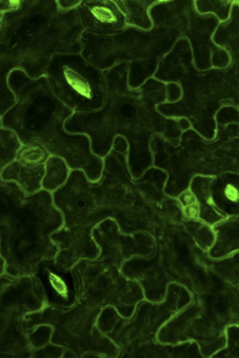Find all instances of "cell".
Masks as SVG:
<instances>
[{
  "label": "cell",
  "instance_id": "e575fe53",
  "mask_svg": "<svg viewBox=\"0 0 239 358\" xmlns=\"http://www.w3.org/2000/svg\"><path fill=\"white\" fill-rule=\"evenodd\" d=\"M167 97L166 103H174L178 101L181 97V90L178 85L174 83H167Z\"/></svg>",
  "mask_w": 239,
  "mask_h": 358
},
{
  "label": "cell",
  "instance_id": "3957f363",
  "mask_svg": "<svg viewBox=\"0 0 239 358\" xmlns=\"http://www.w3.org/2000/svg\"><path fill=\"white\" fill-rule=\"evenodd\" d=\"M84 32L77 9L63 11L57 0H20L0 22V115L15 104L10 74L22 71L31 79L46 76L58 54L82 52Z\"/></svg>",
  "mask_w": 239,
  "mask_h": 358
},
{
  "label": "cell",
  "instance_id": "4fadbf2b",
  "mask_svg": "<svg viewBox=\"0 0 239 358\" xmlns=\"http://www.w3.org/2000/svg\"><path fill=\"white\" fill-rule=\"evenodd\" d=\"M73 268L78 285V302L89 308L112 306L124 318L132 316L143 300L140 283L128 279L115 264L99 259H80Z\"/></svg>",
  "mask_w": 239,
  "mask_h": 358
},
{
  "label": "cell",
  "instance_id": "7402d4cb",
  "mask_svg": "<svg viewBox=\"0 0 239 358\" xmlns=\"http://www.w3.org/2000/svg\"><path fill=\"white\" fill-rule=\"evenodd\" d=\"M45 166L17 162L15 159L8 164L1 172V179L14 182L27 194H33L42 189V181Z\"/></svg>",
  "mask_w": 239,
  "mask_h": 358
},
{
  "label": "cell",
  "instance_id": "74e56055",
  "mask_svg": "<svg viewBox=\"0 0 239 358\" xmlns=\"http://www.w3.org/2000/svg\"><path fill=\"white\" fill-rule=\"evenodd\" d=\"M5 274V262L0 256V275Z\"/></svg>",
  "mask_w": 239,
  "mask_h": 358
},
{
  "label": "cell",
  "instance_id": "ba28073f",
  "mask_svg": "<svg viewBox=\"0 0 239 358\" xmlns=\"http://www.w3.org/2000/svg\"><path fill=\"white\" fill-rule=\"evenodd\" d=\"M215 121L217 134L212 140L189 128L182 133L176 146L161 136L151 141L153 166L167 175L164 187L167 196L178 197L189 189L195 176L239 173V109L225 106L218 110Z\"/></svg>",
  "mask_w": 239,
  "mask_h": 358
},
{
  "label": "cell",
  "instance_id": "e0dca14e",
  "mask_svg": "<svg viewBox=\"0 0 239 358\" xmlns=\"http://www.w3.org/2000/svg\"><path fill=\"white\" fill-rule=\"evenodd\" d=\"M219 23L215 15L199 14L195 9L194 0H191L187 13L184 38L191 48L195 68L199 71L225 69L231 64L229 54L212 41Z\"/></svg>",
  "mask_w": 239,
  "mask_h": 358
},
{
  "label": "cell",
  "instance_id": "6da1fadb",
  "mask_svg": "<svg viewBox=\"0 0 239 358\" xmlns=\"http://www.w3.org/2000/svg\"><path fill=\"white\" fill-rule=\"evenodd\" d=\"M127 153V143L117 136L112 150L103 158L104 166L97 181H89L82 170H71L66 184L52 193L53 204L63 215L64 224L51 239L59 248L55 262L66 269L80 259L99 257L92 233L106 219L115 220L122 234L145 231L153 238L186 220L178 199L164 193L166 172L152 166L135 179Z\"/></svg>",
  "mask_w": 239,
  "mask_h": 358
},
{
  "label": "cell",
  "instance_id": "8d00e7d4",
  "mask_svg": "<svg viewBox=\"0 0 239 358\" xmlns=\"http://www.w3.org/2000/svg\"><path fill=\"white\" fill-rule=\"evenodd\" d=\"M179 127L184 132L187 129L191 128V126H190L189 121L186 120V118H179Z\"/></svg>",
  "mask_w": 239,
  "mask_h": 358
},
{
  "label": "cell",
  "instance_id": "4dcf8cb0",
  "mask_svg": "<svg viewBox=\"0 0 239 358\" xmlns=\"http://www.w3.org/2000/svg\"><path fill=\"white\" fill-rule=\"evenodd\" d=\"M226 345L212 358L239 357V324H229L225 329Z\"/></svg>",
  "mask_w": 239,
  "mask_h": 358
},
{
  "label": "cell",
  "instance_id": "8fae6325",
  "mask_svg": "<svg viewBox=\"0 0 239 358\" xmlns=\"http://www.w3.org/2000/svg\"><path fill=\"white\" fill-rule=\"evenodd\" d=\"M239 324V287L219 280L159 329L157 339L164 344L196 342L203 357L212 358L226 345L225 329Z\"/></svg>",
  "mask_w": 239,
  "mask_h": 358
},
{
  "label": "cell",
  "instance_id": "7c38bea8",
  "mask_svg": "<svg viewBox=\"0 0 239 358\" xmlns=\"http://www.w3.org/2000/svg\"><path fill=\"white\" fill-rule=\"evenodd\" d=\"M101 311L81 302L65 309L45 306L27 314L22 324L25 331L41 324L50 326L53 329L50 343L65 349L63 358H117L120 349L97 328Z\"/></svg>",
  "mask_w": 239,
  "mask_h": 358
},
{
  "label": "cell",
  "instance_id": "d6a6232c",
  "mask_svg": "<svg viewBox=\"0 0 239 358\" xmlns=\"http://www.w3.org/2000/svg\"><path fill=\"white\" fill-rule=\"evenodd\" d=\"M27 331L28 339L33 349H38L50 343L53 329L48 324H41Z\"/></svg>",
  "mask_w": 239,
  "mask_h": 358
},
{
  "label": "cell",
  "instance_id": "d4e9b609",
  "mask_svg": "<svg viewBox=\"0 0 239 358\" xmlns=\"http://www.w3.org/2000/svg\"><path fill=\"white\" fill-rule=\"evenodd\" d=\"M159 0H115V3L125 15L127 27L149 30L152 27L149 10Z\"/></svg>",
  "mask_w": 239,
  "mask_h": 358
},
{
  "label": "cell",
  "instance_id": "277c9868",
  "mask_svg": "<svg viewBox=\"0 0 239 358\" xmlns=\"http://www.w3.org/2000/svg\"><path fill=\"white\" fill-rule=\"evenodd\" d=\"M8 85L15 104L2 115V125L12 130L20 143L40 144L50 156L63 159L71 170H82L89 181H97L104 162L92 153L86 135L66 130V121L74 113L54 95L46 77L31 79L15 69Z\"/></svg>",
  "mask_w": 239,
  "mask_h": 358
},
{
  "label": "cell",
  "instance_id": "83f0119b",
  "mask_svg": "<svg viewBox=\"0 0 239 358\" xmlns=\"http://www.w3.org/2000/svg\"><path fill=\"white\" fill-rule=\"evenodd\" d=\"M22 145L17 135L12 130L2 125L0 117V177L2 170L11 164L15 158V154Z\"/></svg>",
  "mask_w": 239,
  "mask_h": 358
},
{
  "label": "cell",
  "instance_id": "5bb4252c",
  "mask_svg": "<svg viewBox=\"0 0 239 358\" xmlns=\"http://www.w3.org/2000/svg\"><path fill=\"white\" fill-rule=\"evenodd\" d=\"M45 77L54 95L73 113L95 112L104 105V71L85 60L81 53L54 56Z\"/></svg>",
  "mask_w": 239,
  "mask_h": 358
},
{
  "label": "cell",
  "instance_id": "f1b7e54d",
  "mask_svg": "<svg viewBox=\"0 0 239 358\" xmlns=\"http://www.w3.org/2000/svg\"><path fill=\"white\" fill-rule=\"evenodd\" d=\"M184 227L200 249L205 252L209 251L215 242V233L212 226L208 225L201 220L186 219L184 221Z\"/></svg>",
  "mask_w": 239,
  "mask_h": 358
},
{
  "label": "cell",
  "instance_id": "9a60e30c",
  "mask_svg": "<svg viewBox=\"0 0 239 358\" xmlns=\"http://www.w3.org/2000/svg\"><path fill=\"white\" fill-rule=\"evenodd\" d=\"M43 306L45 301L32 275H0V357H32L34 349L22 322Z\"/></svg>",
  "mask_w": 239,
  "mask_h": 358
},
{
  "label": "cell",
  "instance_id": "ffe728a7",
  "mask_svg": "<svg viewBox=\"0 0 239 358\" xmlns=\"http://www.w3.org/2000/svg\"><path fill=\"white\" fill-rule=\"evenodd\" d=\"M239 173L225 172L212 177L210 202L223 218L239 215Z\"/></svg>",
  "mask_w": 239,
  "mask_h": 358
},
{
  "label": "cell",
  "instance_id": "2e32d148",
  "mask_svg": "<svg viewBox=\"0 0 239 358\" xmlns=\"http://www.w3.org/2000/svg\"><path fill=\"white\" fill-rule=\"evenodd\" d=\"M92 238L99 249V259L122 268L133 257H148L155 250L153 236L145 231L122 234L113 219L102 221L92 230Z\"/></svg>",
  "mask_w": 239,
  "mask_h": 358
},
{
  "label": "cell",
  "instance_id": "d590c367",
  "mask_svg": "<svg viewBox=\"0 0 239 358\" xmlns=\"http://www.w3.org/2000/svg\"><path fill=\"white\" fill-rule=\"evenodd\" d=\"M81 1L82 0H57V3L59 8L63 11H69V10L76 9Z\"/></svg>",
  "mask_w": 239,
  "mask_h": 358
},
{
  "label": "cell",
  "instance_id": "4316f807",
  "mask_svg": "<svg viewBox=\"0 0 239 358\" xmlns=\"http://www.w3.org/2000/svg\"><path fill=\"white\" fill-rule=\"evenodd\" d=\"M71 172V169L63 159L50 156L45 164L42 189L50 193L55 192L66 184Z\"/></svg>",
  "mask_w": 239,
  "mask_h": 358
},
{
  "label": "cell",
  "instance_id": "9c48e42d",
  "mask_svg": "<svg viewBox=\"0 0 239 358\" xmlns=\"http://www.w3.org/2000/svg\"><path fill=\"white\" fill-rule=\"evenodd\" d=\"M155 250L148 257H133L120 268L126 278L137 280L146 300L161 302L167 287L178 283L195 296L205 292L220 279L201 264L202 249L182 225L172 226L154 238Z\"/></svg>",
  "mask_w": 239,
  "mask_h": 358
},
{
  "label": "cell",
  "instance_id": "5b68a950",
  "mask_svg": "<svg viewBox=\"0 0 239 358\" xmlns=\"http://www.w3.org/2000/svg\"><path fill=\"white\" fill-rule=\"evenodd\" d=\"M191 0H159L149 10V30L127 27L122 32L99 36L84 31L81 35L85 60L105 71L118 64L128 66V85L137 89L153 78L159 62L184 38Z\"/></svg>",
  "mask_w": 239,
  "mask_h": 358
},
{
  "label": "cell",
  "instance_id": "603a6c76",
  "mask_svg": "<svg viewBox=\"0 0 239 358\" xmlns=\"http://www.w3.org/2000/svg\"><path fill=\"white\" fill-rule=\"evenodd\" d=\"M213 43L230 56L231 62H239V1L236 0L230 17L220 22L215 34Z\"/></svg>",
  "mask_w": 239,
  "mask_h": 358
},
{
  "label": "cell",
  "instance_id": "ac0fdd59",
  "mask_svg": "<svg viewBox=\"0 0 239 358\" xmlns=\"http://www.w3.org/2000/svg\"><path fill=\"white\" fill-rule=\"evenodd\" d=\"M32 277L45 306L65 309L78 302V285L73 268L66 269L55 259H45L37 265Z\"/></svg>",
  "mask_w": 239,
  "mask_h": 358
},
{
  "label": "cell",
  "instance_id": "f35d334b",
  "mask_svg": "<svg viewBox=\"0 0 239 358\" xmlns=\"http://www.w3.org/2000/svg\"><path fill=\"white\" fill-rule=\"evenodd\" d=\"M0 247H1V234H0Z\"/></svg>",
  "mask_w": 239,
  "mask_h": 358
},
{
  "label": "cell",
  "instance_id": "7a4b0ae2",
  "mask_svg": "<svg viewBox=\"0 0 239 358\" xmlns=\"http://www.w3.org/2000/svg\"><path fill=\"white\" fill-rule=\"evenodd\" d=\"M106 99L101 109L91 113H74L66 121L68 133L86 135L92 153L105 158L117 136L128 144L127 162L131 174L138 179L153 166L151 141L163 136L172 145L179 144L182 131L179 120L167 118L158 106L166 101L167 85L148 79L140 87L128 85V66L118 64L104 71Z\"/></svg>",
  "mask_w": 239,
  "mask_h": 358
},
{
  "label": "cell",
  "instance_id": "1f68e13d",
  "mask_svg": "<svg viewBox=\"0 0 239 358\" xmlns=\"http://www.w3.org/2000/svg\"><path fill=\"white\" fill-rule=\"evenodd\" d=\"M177 199L181 205L184 218L199 220V207H198L197 200L189 189L182 192Z\"/></svg>",
  "mask_w": 239,
  "mask_h": 358
},
{
  "label": "cell",
  "instance_id": "d6986e66",
  "mask_svg": "<svg viewBox=\"0 0 239 358\" xmlns=\"http://www.w3.org/2000/svg\"><path fill=\"white\" fill-rule=\"evenodd\" d=\"M76 9L84 31L92 34L115 35L127 27L125 15L115 0H82Z\"/></svg>",
  "mask_w": 239,
  "mask_h": 358
},
{
  "label": "cell",
  "instance_id": "52a82bcc",
  "mask_svg": "<svg viewBox=\"0 0 239 358\" xmlns=\"http://www.w3.org/2000/svg\"><path fill=\"white\" fill-rule=\"evenodd\" d=\"M63 224L52 193L41 189L27 194L15 182L0 177V256L5 274L32 275L42 260L55 259L59 248L51 236Z\"/></svg>",
  "mask_w": 239,
  "mask_h": 358
},
{
  "label": "cell",
  "instance_id": "30bf717a",
  "mask_svg": "<svg viewBox=\"0 0 239 358\" xmlns=\"http://www.w3.org/2000/svg\"><path fill=\"white\" fill-rule=\"evenodd\" d=\"M190 302L191 295L186 287L171 283L163 301L151 302L143 299L129 318L106 306L100 313L96 326L120 349L118 357H181L180 344L161 343L157 336L164 324Z\"/></svg>",
  "mask_w": 239,
  "mask_h": 358
},
{
  "label": "cell",
  "instance_id": "cb8c5ba5",
  "mask_svg": "<svg viewBox=\"0 0 239 358\" xmlns=\"http://www.w3.org/2000/svg\"><path fill=\"white\" fill-rule=\"evenodd\" d=\"M212 180V177L210 176H195L192 178L189 187L190 192L194 193L197 200L199 220L210 226H213L225 219L210 205V187Z\"/></svg>",
  "mask_w": 239,
  "mask_h": 358
},
{
  "label": "cell",
  "instance_id": "484cf974",
  "mask_svg": "<svg viewBox=\"0 0 239 358\" xmlns=\"http://www.w3.org/2000/svg\"><path fill=\"white\" fill-rule=\"evenodd\" d=\"M199 259L201 264L215 273L220 279L225 282L239 287V253L224 257V259H213L207 252H200Z\"/></svg>",
  "mask_w": 239,
  "mask_h": 358
},
{
  "label": "cell",
  "instance_id": "f546056e",
  "mask_svg": "<svg viewBox=\"0 0 239 358\" xmlns=\"http://www.w3.org/2000/svg\"><path fill=\"white\" fill-rule=\"evenodd\" d=\"M236 0H194V7L199 14L213 15L220 22L230 17Z\"/></svg>",
  "mask_w": 239,
  "mask_h": 358
},
{
  "label": "cell",
  "instance_id": "44dd1931",
  "mask_svg": "<svg viewBox=\"0 0 239 358\" xmlns=\"http://www.w3.org/2000/svg\"><path fill=\"white\" fill-rule=\"evenodd\" d=\"M215 242L207 252L213 259H224L239 251V215L230 216L212 226Z\"/></svg>",
  "mask_w": 239,
  "mask_h": 358
},
{
  "label": "cell",
  "instance_id": "ab89813d",
  "mask_svg": "<svg viewBox=\"0 0 239 358\" xmlns=\"http://www.w3.org/2000/svg\"><path fill=\"white\" fill-rule=\"evenodd\" d=\"M2 14L0 13V22H1Z\"/></svg>",
  "mask_w": 239,
  "mask_h": 358
},
{
  "label": "cell",
  "instance_id": "836d02e7",
  "mask_svg": "<svg viewBox=\"0 0 239 358\" xmlns=\"http://www.w3.org/2000/svg\"><path fill=\"white\" fill-rule=\"evenodd\" d=\"M65 354V349L63 347L52 343L46 344L45 346L38 348L33 351L32 358L36 357H56L63 358Z\"/></svg>",
  "mask_w": 239,
  "mask_h": 358
},
{
  "label": "cell",
  "instance_id": "8992f818",
  "mask_svg": "<svg viewBox=\"0 0 239 358\" xmlns=\"http://www.w3.org/2000/svg\"><path fill=\"white\" fill-rule=\"evenodd\" d=\"M153 78L178 85L181 90L178 101L159 104V112L167 118H186L207 140H212L217 134L215 117L221 108L232 106L239 109V62H231L225 69L199 71L186 38H180L161 59Z\"/></svg>",
  "mask_w": 239,
  "mask_h": 358
}]
</instances>
